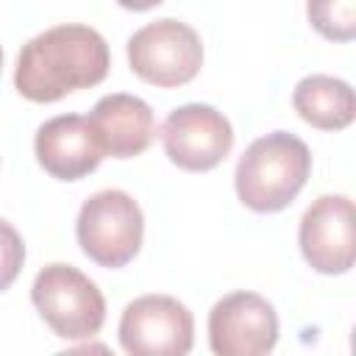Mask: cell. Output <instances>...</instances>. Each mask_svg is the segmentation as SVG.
I'll return each mask as SVG.
<instances>
[{
  "label": "cell",
  "mask_w": 356,
  "mask_h": 356,
  "mask_svg": "<svg viewBox=\"0 0 356 356\" xmlns=\"http://www.w3.org/2000/svg\"><path fill=\"white\" fill-rule=\"evenodd\" d=\"M309 22L317 33H323L331 42H350L356 36V3H309L306 6Z\"/></svg>",
  "instance_id": "4fadbf2b"
},
{
  "label": "cell",
  "mask_w": 356,
  "mask_h": 356,
  "mask_svg": "<svg viewBox=\"0 0 356 356\" xmlns=\"http://www.w3.org/2000/svg\"><path fill=\"white\" fill-rule=\"evenodd\" d=\"M111 67L106 39L81 22L53 25L22 44L14 70L17 92L31 103H56L97 86Z\"/></svg>",
  "instance_id": "6da1fadb"
},
{
  "label": "cell",
  "mask_w": 356,
  "mask_h": 356,
  "mask_svg": "<svg viewBox=\"0 0 356 356\" xmlns=\"http://www.w3.org/2000/svg\"><path fill=\"white\" fill-rule=\"evenodd\" d=\"M75 236L81 250L100 267L120 270L142 248L145 217L139 203L122 189H100L83 200Z\"/></svg>",
  "instance_id": "277c9868"
},
{
  "label": "cell",
  "mask_w": 356,
  "mask_h": 356,
  "mask_svg": "<svg viewBox=\"0 0 356 356\" xmlns=\"http://www.w3.org/2000/svg\"><path fill=\"white\" fill-rule=\"evenodd\" d=\"M298 245L306 264L323 275H342L356 261L353 200L345 195L317 197L300 217Z\"/></svg>",
  "instance_id": "9c48e42d"
},
{
  "label": "cell",
  "mask_w": 356,
  "mask_h": 356,
  "mask_svg": "<svg viewBox=\"0 0 356 356\" xmlns=\"http://www.w3.org/2000/svg\"><path fill=\"white\" fill-rule=\"evenodd\" d=\"M0 72H3V47H0Z\"/></svg>",
  "instance_id": "2e32d148"
},
{
  "label": "cell",
  "mask_w": 356,
  "mask_h": 356,
  "mask_svg": "<svg viewBox=\"0 0 356 356\" xmlns=\"http://www.w3.org/2000/svg\"><path fill=\"white\" fill-rule=\"evenodd\" d=\"M56 356H114V350L106 345V342H97V339H89L83 345H75V348H67Z\"/></svg>",
  "instance_id": "9a60e30c"
},
{
  "label": "cell",
  "mask_w": 356,
  "mask_h": 356,
  "mask_svg": "<svg viewBox=\"0 0 356 356\" xmlns=\"http://www.w3.org/2000/svg\"><path fill=\"white\" fill-rule=\"evenodd\" d=\"M86 120L97 136L103 156H111V159L142 156L156 136L153 108L142 97L125 95V92L100 97Z\"/></svg>",
  "instance_id": "8fae6325"
},
{
  "label": "cell",
  "mask_w": 356,
  "mask_h": 356,
  "mask_svg": "<svg viewBox=\"0 0 356 356\" xmlns=\"http://www.w3.org/2000/svg\"><path fill=\"white\" fill-rule=\"evenodd\" d=\"M167 159L186 172L214 170L234 147V128L222 111L209 103H184L161 122Z\"/></svg>",
  "instance_id": "52a82bcc"
},
{
  "label": "cell",
  "mask_w": 356,
  "mask_h": 356,
  "mask_svg": "<svg viewBox=\"0 0 356 356\" xmlns=\"http://www.w3.org/2000/svg\"><path fill=\"white\" fill-rule=\"evenodd\" d=\"M117 334L128 356H189L195 317L172 295H142L122 309Z\"/></svg>",
  "instance_id": "8992f818"
},
{
  "label": "cell",
  "mask_w": 356,
  "mask_h": 356,
  "mask_svg": "<svg viewBox=\"0 0 356 356\" xmlns=\"http://www.w3.org/2000/svg\"><path fill=\"white\" fill-rule=\"evenodd\" d=\"M39 317L61 339H92L106 323V298L97 284L72 264L53 261L31 286Z\"/></svg>",
  "instance_id": "3957f363"
},
{
  "label": "cell",
  "mask_w": 356,
  "mask_h": 356,
  "mask_svg": "<svg viewBox=\"0 0 356 356\" xmlns=\"http://www.w3.org/2000/svg\"><path fill=\"white\" fill-rule=\"evenodd\" d=\"M292 106L303 122L320 131H342L356 117V97L350 83L323 72L298 81Z\"/></svg>",
  "instance_id": "7c38bea8"
},
{
  "label": "cell",
  "mask_w": 356,
  "mask_h": 356,
  "mask_svg": "<svg viewBox=\"0 0 356 356\" xmlns=\"http://www.w3.org/2000/svg\"><path fill=\"white\" fill-rule=\"evenodd\" d=\"M312 153L303 139L286 131H273L253 139L236 161L234 186L242 206L256 214L284 211L306 186Z\"/></svg>",
  "instance_id": "7a4b0ae2"
},
{
  "label": "cell",
  "mask_w": 356,
  "mask_h": 356,
  "mask_svg": "<svg viewBox=\"0 0 356 356\" xmlns=\"http://www.w3.org/2000/svg\"><path fill=\"white\" fill-rule=\"evenodd\" d=\"M22 264H25V242L8 220H0V292H6L19 278Z\"/></svg>",
  "instance_id": "5bb4252c"
},
{
  "label": "cell",
  "mask_w": 356,
  "mask_h": 356,
  "mask_svg": "<svg viewBox=\"0 0 356 356\" xmlns=\"http://www.w3.org/2000/svg\"><path fill=\"white\" fill-rule=\"evenodd\" d=\"M128 64L145 83L175 89L200 72L203 42L192 25L164 17L142 25L128 39Z\"/></svg>",
  "instance_id": "5b68a950"
},
{
  "label": "cell",
  "mask_w": 356,
  "mask_h": 356,
  "mask_svg": "<svg viewBox=\"0 0 356 356\" xmlns=\"http://www.w3.org/2000/svg\"><path fill=\"white\" fill-rule=\"evenodd\" d=\"M278 342V314L256 292H231L209 312V348L214 356H264Z\"/></svg>",
  "instance_id": "ba28073f"
},
{
  "label": "cell",
  "mask_w": 356,
  "mask_h": 356,
  "mask_svg": "<svg viewBox=\"0 0 356 356\" xmlns=\"http://www.w3.org/2000/svg\"><path fill=\"white\" fill-rule=\"evenodd\" d=\"M33 153L39 167L56 181H81L103 161V150L86 117L58 114L36 128Z\"/></svg>",
  "instance_id": "30bf717a"
}]
</instances>
